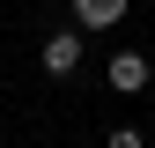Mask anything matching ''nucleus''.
Here are the masks:
<instances>
[{"instance_id":"7ed1b4c3","label":"nucleus","mask_w":155,"mask_h":148,"mask_svg":"<svg viewBox=\"0 0 155 148\" xmlns=\"http://www.w3.org/2000/svg\"><path fill=\"white\" fill-rule=\"evenodd\" d=\"M111 89H118V96H140L148 89V59L140 52H118V59H111Z\"/></svg>"},{"instance_id":"f257e3e1","label":"nucleus","mask_w":155,"mask_h":148,"mask_svg":"<svg viewBox=\"0 0 155 148\" xmlns=\"http://www.w3.org/2000/svg\"><path fill=\"white\" fill-rule=\"evenodd\" d=\"M37 67H45L52 82H67V74L81 67V30H74V22H67V30H52L45 45H37Z\"/></svg>"},{"instance_id":"39448f33","label":"nucleus","mask_w":155,"mask_h":148,"mask_svg":"<svg viewBox=\"0 0 155 148\" xmlns=\"http://www.w3.org/2000/svg\"><path fill=\"white\" fill-rule=\"evenodd\" d=\"M148 141H155V133H148Z\"/></svg>"},{"instance_id":"f03ea898","label":"nucleus","mask_w":155,"mask_h":148,"mask_svg":"<svg viewBox=\"0 0 155 148\" xmlns=\"http://www.w3.org/2000/svg\"><path fill=\"white\" fill-rule=\"evenodd\" d=\"M67 8H74V30H118L133 0H67Z\"/></svg>"},{"instance_id":"20e7f679","label":"nucleus","mask_w":155,"mask_h":148,"mask_svg":"<svg viewBox=\"0 0 155 148\" xmlns=\"http://www.w3.org/2000/svg\"><path fill=\"white\" fill-rule=\"evenodd\" d=\"M104 148H148V133H140V126H118V133H111Z\"/></svg>"}]
</instances>
